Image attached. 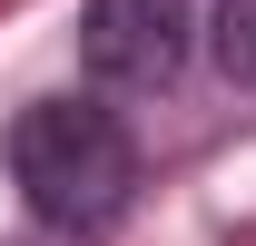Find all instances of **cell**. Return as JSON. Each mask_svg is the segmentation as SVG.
<instances>
[{
    "label": "cell",
    "mask_w": 256,
    "mask_h": 246,
    "mask_svg": "<svg viewBox=\"0 0 256 246\" xmlns=\"http://www.w3.org/2000/svg\"><path fill=\"white\" fill-rule=\"evenodd\" d=\"M10 178H20V197H30L40 226L89 236V226H108L128 207L138 148H128V128L98 98H40V108L10 118Z\"/></svg>",
    "instance_id": "6da1fadb"
},
{
    "label": "cell",
    "mask_w": 256,
    "mask_h": 246,
    "mask_svg": "<svg viewBox=\"0 0 256 246\" xmlns=\"http://www.w3.org/2000/svg\"><path fill=\"white\" fill-rule=\"evenodd\" d=\"M79 60L98 89H158L188 60V0H89L79 10Z\"/></svg>",
    "instance_id": "7a4b0ae2"
},
{
    "label": "cell",
    "mask_w": 256,
    "mask_h": 246,
    "mask_svg": "<svg viewBox=\"0 0 256 246\" xmlns=\"http://www.w3.org/2000/svg\"><path fill=\"white\" fill-rule=\"evenodd\" d=\"M217 60H226V79L256 89V0H217Z\"/></svg>",
    "instance_id": "3957f363"
}]
</instances>
